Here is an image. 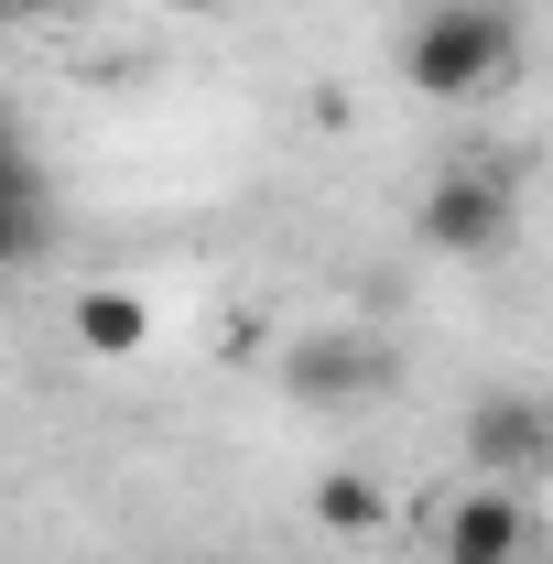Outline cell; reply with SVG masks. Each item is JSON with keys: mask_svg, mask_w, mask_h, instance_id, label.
Masks as SVG:
<instances>
[{"mask_svg": "<svg viewBox=\"0 0 553 564\" xmlns=\"http://www.w3.org/2000/svg\"><path fill=\"white\" fill-rule=\"evenodd\" d=\"M510 66H521V0H423L402 22V87L434 109L488 98Z\"/></svg>", "mask_w": 553, "mask_h": 564, "instance_id": "1", "label": "cell"}, {"mask_svg": "<svg viewBox=\"0 0 553 564\" xmlns=\"http://www.w3.org/2000/svg\"><path fill=\"white\" fill-rule=\"evenodd\" d=\"M66 326H76L87 358H141V348H152V304H141L131 282H76Z\"/></svg>", "mask_w": 553, "mask_h": 564, "instance_id": "5", "label": "cell"}, {"mask_svg": "<svg viewBox=\"0 0 553 564\" xmlns=\"http://www.w3.org/2000/svg\"><path fill=\"white\" fill-rule=\"evenodd\" d=\"M163 11H228V0H163Z\"/></svg>", "mask_w": 553, "mask_h": 564, "instance_id": "9", "label": "cell"}, {"mask_svg": "<svg viewBox=\"0 0 553 564\" xmlns=\"http://www.w3.org/2000/svg\"><path fill=\"white\" fill-rule=\"evenodd\" d=\"M11 22H55V11H76V0H0Z\"/></svg>", "mask_w": 553, "mask_h": 564, "instance_id": "8", "label": "cell"}, {"mask_svg": "<svg viewBox=\"0 0 553 564\" xmlns=\"http://www.w3.org/2000/svg\"><path fill=\"white\" fill-rule=\"evenodd\" d=\"M510 228H521V185L499 174V163H456V174H434L413 207V239L434 261H488V250H510Z\"/></svg>", "mask_w": 553, "mask_h": 564, "instance_id": "2", "label": "cell"}, {"mask_svg": "<svg viewBox=\"0 0 553 564\" xmlns=\"http://www.w3.org/2000/svg\"><path fill=\"white\" fill-rule=\"evenodd\" d=\"M304 510H315V532H337V543H380V532H391V499H380V478H358V467H326Z\"/></svg>", "mask_w": 553, "mask_h": 564, "instance_id": "6", "label": "cell"}, {"mask_svg": "<svg viewBox=\"0 0 553 564\" xmlns=\"http://www.w3.org/2000/svg\"><path fill=\"white\" fill-rule=\"evenodd\" d=\"M304 402H369L380 380H391V358L369 348V337H304L293 348V369H282Z\"/></svg>", "mask_w": 553, "mask_h": 564, "instance_id": "4", "label": "cell"}, {"mask_svg": "<svg viewBox=\"0 0 553 564\" xmlns=\"http://www.w3.org/2000/svg\"><path fill=\"white\" fill-rule=\"evenodd\" d=\"M44 228H55L44 163H33V152H11V261H33V250H44Z\"/></svg>", "mask_w": 553, "mask_h": 564, "instance_id": "7", "label": "cell"}, {"mask_svg": "<svg viewBox=\"0 0 553 564\" xmlns=\"http://www.w3.org/2000/svg\"><path fill=\"white\" fill-rule=\"evenodd\" d=\"M456 445H467L478 478H510V489H521V478L553 467V402H532V391H488V402H467V434H456Z\"/></svg>", "mask_w": 553, "mask_h": 564, "instance_id": "3", "label": "cell"}]
</instances>
